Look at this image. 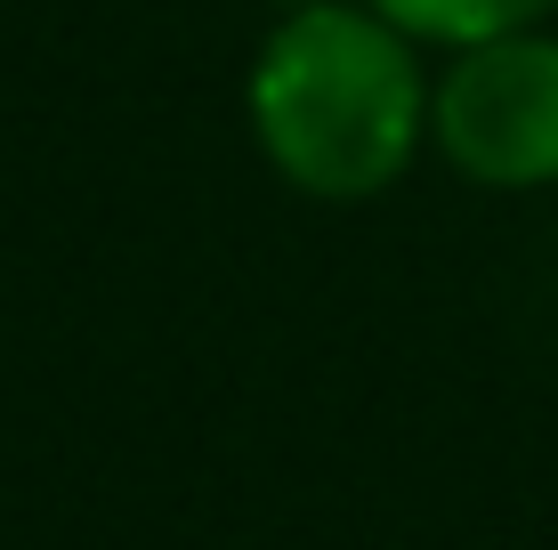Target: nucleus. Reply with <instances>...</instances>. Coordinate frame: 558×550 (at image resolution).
<instances>
[{
	"mask_svg": "<svg viewBox=\"0 0 558 550\" xmlns=\"http://www.w3.org/2000/svg\"><path fill=\"white\" fill-rule=\"evenodd\" d=\"M252 138L283 186L364 203L429 146V73L373 0H300L252 57Z\"/></svg>",
	"mask_w": 558,
	"mask_h": 550,
	"instance_id": "nucleus-1",
	"label": "nucleus"
},
{
	"mask_svg": "<svg viewBox=\"0 0 558 550\" xmlns=\"http://www.w3.org/2000/svg\"><path fill=\"white\" fill-rule=\"evenodd\" d=\"M429 146L470 186H558V33H494L446 57L429 82Z\"/></svg>",
	"mask_w": 558,
	"mask_h": 550,
	"instance_id": "nucleus-2",
	"label": "nucleus"
},
{
	"mask_svg": "<svg viewBox=\"0 0 558 550\" xmlns=\"http://www.w3.org/2000/svg\"><path fill=\"white\" fill-rule=\"evenodd\" d=\"M397 33L413 41H437V49H470V41H494V33H526V25H550L558 0H373Z\"/></svg>",
	"mask_w": 558,
	"mask_h": 550,
	"instance_id": "nucleus-3",
	"label": "nucleus"
},
{
	"mask_svg": "<svg viewBox=\"0 0 558 550\" xmlns=\"http://www.w3.org/2000/svg\"><path fill=\"white\" fill-rule=\"evenodd\" d=\"M276 9H300V0H276Z\"/></svg>",
	"mask_w": 558,
	"mask_h": 550,
	"instance_id": "nucleus-4",
	"label": "nucleus"
}]
</instances>
